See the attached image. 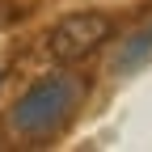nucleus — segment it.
<instances>
[{
  "instance_id": "1",
  "label": "nucleus",
  "mask_w": 152,
  "mask_h": 152,
  "mask_svg": "<svg viewBox=\"0 0 152 152\" xmlns=\"http://www.w3.org/2000/svg\"><path fill=\"white\" fill-rule=\"evenodd\" d=\"M76 97H80V85L72 76H47L26 89V97L13 106V131L26 140H42L51 131H59L64 118L76 110Z\"/></svg>"
},
{
  "instance_id": "3",
  "label": "nucleus",
  "mask_w": 152,
  "mask_h": 152,
  "mask_svg": "<svg viewBox=\"0 0 152 152\" xmlns=\"http://www.w3.org/2000/svg\"><path fill=\"white\" fill-rule=\"evenodd\" d=\"M152 55V26L148 30H140L135 38H131V42L114 55V64H110V72L114 76H127V72H135V68H144V59Z\"/></svg>"
},
{
  "instance_id": "2",
  "label": "nucleus",
  "mask_w": 152,
  "mask_h": 152,
  "mask_svg": "<svg viewBox=\"0 0 152 152\" xmlns=\"http://www.w3.org/2000/svg\"><path fill=\"white\" fill-rule=\"evenodd\" d=\"M114 21L106 13H68L47 30V55L55 64H80L102 42H110Z\"/></svg>"
}]
</instances>
